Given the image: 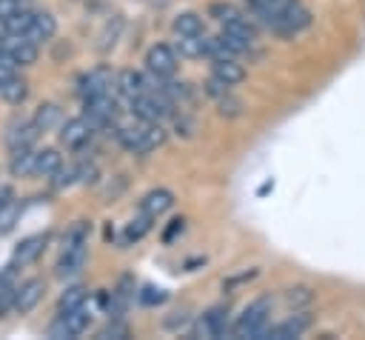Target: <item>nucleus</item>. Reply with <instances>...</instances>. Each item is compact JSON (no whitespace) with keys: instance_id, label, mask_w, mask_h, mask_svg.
<instances>
[{"instance_id":"nucleus-1","label":"nucleus","mask_w":365,"mask_h":340,"mask_svg":"<svg viewBox=\"0 0 365 340\" xmlns=\"http://www.w3.org/2000/svg\"><path fill=\"white\" fill-rule=\"evenodd\" d=\"M117 140L131 154H148L165 143V129H163V123H143L140 120L137 126L117 129Z\"/></svg>"},{"instance_id":"nucleus-2","label":"nucleus","mask_w":365,"mask_h":340,"mask_svg":"<svg viewBox=\"0 0 365 340\" xmlns=\"http://www.w3.org/2000/svg\"><path fill=\"white\" fill-rule=\"evenodd\" d=\"M271 297H259L254 300L251 306H245V311L237 317L234 323V334L237 337H254V340H262L265 329H268V317H271Z\"/></svg>"},{"instance_id":"nucleus-3","label":"nucleus","mask_w":365,"mask_h":340,"mask_svg":"<svg viewBox=\"0 0 365 340\" xmlns=\"http://www.w3.org/2000/svg\"><path fill=\"white\" fill-rule=\"evenodd\" d=\"M128 103H131L134 117L143 120V123H163L165 117L174 114V103H171L168 97H163L160 91H151V89H148L145 94L128 100Z\"/></svg>"},{"instance_id":"nucleus-4","label":"nucleus","mask_w":365,"mask_h":340,"mask_svg":"<svg viewBox=\"0 0 365 340\" xmlns=\"http://www.w3.org/2000/svg\"><path fill=\"white\" fill-rule=\"evenodd\" d=\"M265 26L274 29L277 34H282V37H294V34H299V31H305L311 26V11L297 0V3L285 6L282 11H277Z\"/></svg>"},{"instance_id":"nucleus-5","label":"nucleus","mask_w":365,"mask_h":340,"mask_svg":"<svg viewBox=\"0 0 365 340\" xmlns=\"http://www.w3.org/2000/svg\"><path fill=\"white\" fill-rule=\"evenodd\" d=\"M88 323H91V314L86 311V306L60 311V317L48 326V337H77L88 329Z\"/></svg>"},{"instance_id":"nucleus-6","label":"nucleus","mask_w":365,"mask_h":340,"mask_svg":"<svg viewBox=\"0 0 365 340\" xmlns=\"http://www.w3.org/2000/svg\"><path fill=\"white\" fill-rule=\"evenodd\" d=\"M111 83H114V71H111L108 66H97V69H91V71H86V74L80 77L77 94H80L83 100H88V97H97V94L111 91Z\"/></svg>"},{"instance_id":"nucleus-7","label":"nucleus","mask_w":365,"mask_h":340,"mask_svg":"<svg viewBox=\"0 0 365 340\" xmlns=\"http://www.w3.org/2000/svg\"><path fill=\"white\" fill-rule=\"evenodd\" d=\"M83 109H86L83 117H86L91 126H108V123L117 120V103H114V97H111L108 91L83 100Z\"/></svg>"},{"instance_id":"nucleus-8","label":"nucleus","mask_w":365,"mask_h":340,"mask_svg":"<svg viewBox=\"0 0 365 340\" xmlns=\"http://www.w3.org/2000/svg\"><path fill=\"white\" fill-rule=\"evenodd\" d=\"M145 66H148L151 74L168 80V77H174V71H177V51H174L171 46H165V43H157V46L148 49Z\"/></svg>"},{"instance_id":"nucleus-9","label":"nucleus","mask_w":365,"mask_h":340,"mask_svg":"<svg viewBox=\"0 0 365 340\" xmlns=\"http://www.w3.org/2000/svg\"><path fill=\"white\" fill-rule=\"evenodd\" d=\"M94 126L86 117H68L66 123H60V143L66 149H83L91 137Z\"/></svg>"},{"instance_id":"nucleus-10","label":"nucleus","mask_w":365,"mask_h":340,"mask_svg":"<svg viewBox=\"0 0 365 340\" xmlns=\"http://www.w3.org/2000/svg\"><path fill=\"white\" fill-rule=\"evenodd\" d=\"M43 294H46V280H40V277L26 280L20 289H14V311L29 314L43 300Z\"/></svg>"},{"instance_id":"nucleus-11","label":"nucleus","mask_w":365,"mask_h":340,"mask_svg":"<svg viewBox=\"0 0 365 340\" xmlns=\"http://www.w3.org/2000/svg\"><path fill=\"white\" fill-rule=\"evenodd\" d=\"M225 331H228V317H225V309H222V306L208 309V311L197 320V326H194V334H197V337H222Z\"/></svg>"},{"instance_id":"nucleus-12","label":"nucleus","mask_w":365,"mask_h":340,"mask_svg":"<svg viewBox=\"0 0 365 340\" xmlns=\"http://www.w3.org/2000/svg\"><path fill=\"white\" fill-rule=\"evenodd\" d=\"M311 326V317L305 314V311H299V314H294V317H288L285 323H279V326H268L265 329V334H262V340L268 337V340H294V337H302V331Z\"/></svg>"},{"instance_id":"nucleus-13","label":"nucleus","mask_w":365,"mask_h":340,"mask_svg":"<svg viewBox=\"0 0 365 340\" xmlns=\"http://www.w3.org/2000/svg\"><path fill=\"white\" fill-rule=\"evenodd\" d=\"M174 206V194L168 191V189H151L143 200H140V214H145V217H160V214H165L168 209Z\"/></svg>"},{"instance_id":"nucleus-14","label":"nucleus","mask_w":365,"mask_h":340,"mask_svg":"<svg viewBox=\"0 0 365 340\" xmlns=\"http://www.w3.org/2000/svg\"><path fill=\"white\" fill-rule=\"evenodd\" d=\"M86 254H88V243L86 246H68V249H63V254L57 260V277H74L86 266Z\"/></svg>"},{"instance_id":"nucleus-15","label":"nucleus","mask_w":365,"mask_h":340,"mask_svg":"<svg viewBox=\"0 0 365 340\" xmlns=\"http://www.w3.org/2000/svg\"><path fill=\"white\" fill-rule=\"evenodd\" d=\"M54 31H57V20H54V14L40 11V14L31 17V26H29V31H26V40L34 43V46H40V43L51 40Z\"/></svg>"},{"instance_id":"nucleus-16","label":"nucleus","mask_w":365,"mask_h":340,"mask_svg":"<svg viewBox=\"0 0 365 340\" xmlns=\"http://www.w3.org/2000/svg\"><path fill=\"white\" fill-rule=\"evenodd\" d=\"M114 86L125 100H134V97L145 94V74H140L134 69H123L120 74H114Z\"/></svg>"},{"instance_id":"nucleus-17","label":"nucleus","mask_w":365,"mask_h":340,"mask_svg":"<svg viewBox=\"0 0 365 340\" xmlns=\"http://www.w3.org/2000/svg\"><path fill=\"white\" fill-rule=\"evenodd\" d=\"M211 77H217L225 86H237V83L245 80V69L234 57H222V60H214L211 63Z\"/></svg>"},{"instance_id":"nucleus-18","label":"nucleus","mask_w":365,"mask_h":340,"mask_svg":"<svg viewBox=\"0 0 365 340\" xmlns=\"http://www.w3.org/2000/svg\"><path fill=\"white\" fill-rule=\"evenodd\" d=\"M43 249H46V234H31V237H26V240H20V243H17V249H14L11 260H14L17 266L34 263V260L43 254Z\"/></svg>"},{"instance_id":"nucleus-19","label":"nucleus","mask_w":365,"mask_h":340,"mask_svg":"<svg viewBox=\"0 0 365 340\" xmlns=\"http://www.w3.org/2000/svg\"><path fill=\"white\" fill-rule=\"evenodd\" d=\"M37 134H40L37 123H34V120H29V123L17 126L14 131H9V134H6V143H9V149H11V151H17V149H31V146H34V140H37Z\"/></svg>"},{"instance_id":"nucleus-20","label":"nucleus","mask_w":365,"mask_h":340,"mask_svg":"<svg viewBox=\"0 0 365 340\" xmlns=\"http://www.w3.org/2000/svg\"><path fill=\"white\" fill-rule=\"evenodd\" d=\"M60 166H63V154H60L57 149L34 151V174H40V177H51Z\"/></svg>"},{"instance_id":"nucleus-21","label":"nucleus","mask_w":365,"mask_h":340,"mask_svg":"<svg viewBox=\"0 0 365 340\" xmlns=\"http://www.w3.org/2000/svg\"><path fill=\"white\" fill-rule=\"evenodd\" d=\"M11 177H31L34 174V149H17L9 160Z\"/></svg>"},{"instance_id":"nucleus-22","label":"nucleus","mask_w":365,"mask_h":340,"mask_svg":"<svg viewBox=\"0 0 365 340\" xmlns=\"http://www.w3.org/2000/svg\"><path fill=\"white\" fill-rule=\"evenodd\" d=\"M0 97H3L6 103H11V106H20V103L29 97V83H26L23 77L11 74V77L6 80V86L0 89Z\"/></svg>"},{"instance_id":"nucleus-23","label":"nucleus","mask_w":365,"mask_h":340,"mask_svg":"<svg viewBox=\"0 0 365 340\" xmlns=\"http://www.w3.org/2000/svg\"><path fill=\"white\" fill-rule=\"evenodd\" d=\"M171 29H174L177 37L180 34H202V17L197 11H182V14L174 17Z\"/></svg>"},{"instance_id":"nucleus-24","label":"nucleus","mask_w":365,"mask_h":340,"mask_svg":"<svg viewBox=\"0 0 365 340\" xmlns=\"http://www.w3.org/2000/svg\"><path fill=\"white\" fill-rule=\"evenodd\" d=\"M31 17H34V11L17 9L11 17H6V20H0V23H3V31H6V34H23V37H26V31H29V26H31Z\"/></svg>"},{"instance_id":"nucleus-25","label":"nucleus","mask_w":365,"mask_h":340,"mask_svg":"<svg viewBox=\"0 0 365 340\" xmlns=\"http://www.w3.org/2000/svg\"><path fill=\"white\" fill-rule=\"evenodd\" d=\"M177 51L182 57H202L205 54V34H180Z\"/></svg>"},{"instance_id":"nucleus-26","label":"nucleus","mask_w":365,"mask_h":340,"mask_svg":"<svg viewBox=\"0 0 365 340\" xmlns=\"http://www.w3.org/2000/svg\"><path fill=\"white\" fill-rule=\"evenodd\" d=\"M86 300H88V289H86V286H68V289L60 294L57 309H60V311H68V309L86 306Z\"/></svg>"},{"instance_id":"nucleus-27","label":"nucleus","mask_w":365,"mask_h":340,"mask_svg":"<svg viewBox=\"0 0 365 340\" xmlns=\"http://www.w3.org/2000/svg\"><path fill=\"white\" fill-rule=\"evenodd\" d=\"M217 40L222 43V49H225V51H228L231 57L248 54V51H251V46H254V43H248V40H242V37L231 34V31H220V34H217Z\"/></svg>"},{"instance_id":"nucleus-28","label":"nucleus","mask_w":365,"mask_h":340,"mask_svg":"<svg viewBox=\"0 0 365 340\" xmlns=\"http://www.w3.org/2000/svg\"><path fill=\"white\" fill-rule=\"evenodd\" d=\"M60 106H54V103H46V106H40L37 109V114H34V123H37V129L40 131H46V129H54L57 123H60Z\"/></svg>"},{"instance_id":"nucleus-29","label":"nucleus","mask_w":365,"mask_h":340,"mask_svg":"<svg viewBox=\"0 0 365 340\" xmlns=\"http://www.w3.org/2000/svg\"><path fill=\"white\" fill-rule=\"evenodd\" d=\"M17 217H20V203L17 200L3 203L0 206V234H9L14 229V223H17Z\"/></svg>"},{"instance_id":"nucleus-30","label":"nucleus","mask_w":365,"mask_h":340,"mask_svg":"<svg viewBox=\"0 0 365 340\" xmlns=\"http://www.w3.org/2000/svg\"><path fill=\"white\" fill-rule=\"evenodd\" d=\"M211 17L220 23V26H225V23H231V20H237V17H242V11L237 9V6H231V3H211Z\"/></svg>"},{"instance_id":"nucleus-31","label":"nucleus","mask_w":365,"mask_h":340,"mask_svg":"<svg viewBox=\"0 0 365 340\" xmlns=\"http://www.w3.org/2000/svg\"><path fill=\"white\" fill-rule=\"evenodd\" d=\"M217 106H220V114L222 117H240L242 114V100H237L231 91L222 94V97H217Z\"/></svg>"},{"instance_id":"nucleus-32","label":"nucleus","mask_w":365,"mask_h":340,"mask_svg":"<svg viewBox=\"0 0 365 340\" xmlns=\"http://www.w3.org/2000/svg\"><path fill=\"white\" fill-rule=\"evenodd\" d=\"M120 31H123V20L117 17L114 20V29H111V23L103 29V34H100V43H97V49L100 51H106V49H111L114 43H117V37H120Z\"/></svg>"},{"instance_id":"nucleus-33","label":"nucleus","mask_w":365,"mask_h":340,"mask_svg":"<svg viewBox=\"0 0 365 340\" xmlns=\"http://www.w3.org/2000/svg\"><path fill=\"white\" fill-rule=\"evenodd\" d=\"M311 300H314V294H311V289H305V286H297V289H288V291H285V303H288L291 309L308 306Z\"/></svg>"},{"instance_id":"nucleus-34","label":"nucleus","mask_w":365,"mask_h":340,"mask_svg":"<svg viewBox=\"0 0 365 340\" xmlns=\"http://www.w3.org/2000/svg\"><path fill=\"white\" fill-rule=\"evenodd\" d=\"M148 229H151V217L143 214V217H137V220H131V223L125 226V240H128V243H131V240H140Z\"/></svg>"},{"instance_id":"nucleus-35","label":"nucleus","mask_w":365,"mask_h":340,"mask_svg":"<svg viewBox=\"0 0 365 340\" xmlns=\"http://www.w3.org/2000/svg\"><path fill=\"white\" fill-rule=\"evenodd\" d=\"M77 180V166H68V169H57L54 174H51V183H54V189H66V186H71Z\"/></svg>"},{"instance_id":"nucleus-36","label":"nucleus","mask_w":365,"mask_h":340,"mask_svg":"<svg viewBox=\"0 0 365 340\" xmlns=\"http://www.w3.org/2000/svg\"><path fill=\"white\" fill-rule=\"evenodd\" d=\"M168 294H165V289H154V286H145L140 294H137V300L143 303V306H157V303H163Z\"/></svg>"},{"instance_id":"nucleus-37","label":"nucleus","mask_w":365,"mask_h":340,"mask_svg":"<svg viewBox=\"0 0 365 340\" xmlns=\"http://www.w3.org/2000/svg\"><path fill=\"white\" fill-rule=\"evenodd\" d=\"M9 309H14V289L0 286V317H3Z\"/></svg>"},{"instance_id":"nucleus-38","label":"nucleus","mask_w":365,"mask_h":340,"mask_svg":"<svg viewBox=\"0 0 365 340\" xmlns=\"http://www.w3.org/2000/svg\"><path fill=\"white\" fill-rule=\"evenodd\" d=\"M100 337H128V326H123V323H111V326H106V329L100 331Z\"/></svg>"},{"instance_id":"nucleus-39","label":"nucleus","mask_w":365,"mask_h":340,"mask_svg":"<svg viewBox=\"0 0 365 340\" xmlns=\"http://www.w3.org/2000/svg\"><path fill=\"white\" fill-rule=\"evenodd\" d=\"M17 9H20V0H0V20L11 17Z\"/></svg>"},{"instance_id":"nucleus-40","label":"nucleus","mask_w":365,"mask_h":340,"mask_svg":"<svg viewBox=\"0 0 365 340\" xmlns=\"http://www.w3.org/2000/svg\"><path fill=\"white\" fill-rule=\"evenodd\" d=\"M182 226H185V220H182V217H177V220H171V226H168V231L163 234V240L168 243V240H171V237H174L177 231H182Z\"/></svg>"},{"instance_id":"nucleus-41","label":"nucleus","mask_w":365,"mask_h":340,"mask_svg":"<svg viewBox=\"0 0 365 340\" xmlns=\"http://www.w3.org/2000/svg\"><path fill=\"white\" fill-rule=\"evenodd\" d=\"M9 77H11V69H9V66H0V89L6 86V80H9Z\"/></svg>"},{"instance_id":"nucleus-42","label":"nucleus","mask_w":365,"mask_h":340,"mask_svg":"<svg viewBox=\"0 0 365 340\" xmlns=\"http://www.w3.org/2000/svg\"><path fill=\"white\" fill-rule=\"evenodd\" d=\"M9 200H11V189L0 186V206H3V203H9Z\"/></svg>"}]
</instances>
